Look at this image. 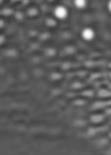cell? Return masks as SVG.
<instances>
[{
	"label": "cell",
	"instance_id": "cell-4",
	"mask_svg": "<svg viewBox=\"0 0 111 155\" xmlns=\"http://www.w3.org/2000/svg\"><path fill=\"white\" fill-rule=\"evenodd\" d=\"M107 6H108V10H109V12H111V0L108 2V5H107Z\"/></svg>",
	"mask_w": 111,
	"mask_h": 155
},
{
	"label": "cell",
	"instance_id": "cell-1",
	"mask_svg": "<svg viewBox=\"0 0 111 155\" xmlns=\"http://www.w3.org/2000/svg\"><path fill=\"white\" fill-rule=\"evenodd\" d=\"M54 13H55V16L58 19H60V20H64V19H66L68 14V9L63 5L57 6L55 8V11H54Z\"/></svg>",
	"mask_w": 111,
	"mask_h": 155
},
{
	"label": "cell",
	"instance_id": "cell-3",
	"mask_svg": "<svg viewBox=\"0 0 111 155\" xmlns=\"http://www.w3.org/2000/svg\"><path fill=\"white\" fill-rule=\"evenodd\" d=\"M86 0H75V5L78 9H83L86 6Z\"/></svg>",
	"mask_w": 111,
	"mask_h": 155
},
{
	"label": "cell",
	"instance_id": "cell-2",
	"mask_svg": "<svg viewBox=\"0 0 111 155\" xmlns=\"http://www.w3.org/2000/svg\"><path fill=\"white\" fill-rule=\"evenodd\" d=\"M82 36L85 41H91L95 37V33L91 28H85L82 30Z\"/></svg>",
	"mask_w": 111,
	"mask_h": 155
}]
</instances>
